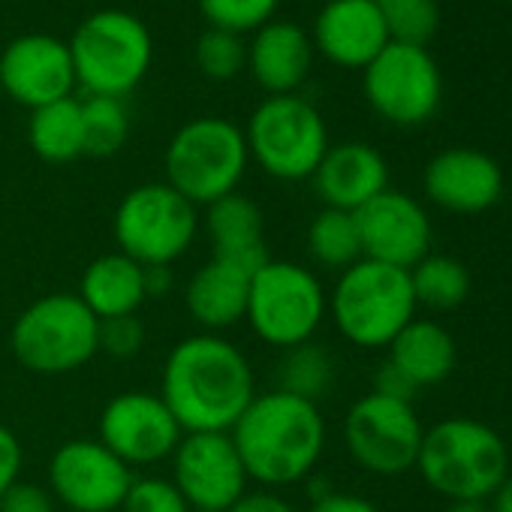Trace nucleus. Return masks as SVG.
I'll use <instances>...</instances> for the list:
<instances>
[{"mask_svg": "<svg viewBox=\"0 0 512 512\" xmlns=\"http://www.w3.org/2000/svg\"><path fill=\"white\" fill-rule=\"evenodd\" d=\"M329 314V296L320 278L290 260H269L250 278L244 320L269 347L290 350L314 341Z\"/></svg>", "mask_w": 512, "mask_h": 512, "instance_id": "obj_8", "label": "nucleus"}, {"mask_svg": "<svg viewBox=\"0 0 512 512\" xmlns=\"http://www.w3.org/2000/svg\"><path fill=\"white\" fill-rule=\"evenodd\" d=\"M196 67L202 70V76L214 79V82H229L235 79L244 64H247V49L241 43L238 34L220 31V28H208L193 49Z\"/></svg>", "mask_w": 512, "mask_h": 512, "instance_id": "obj_32", "label": "nucleus"}, {"mask_svg": "<svg viewBox=\"0 0 512 512\" xmlns=\"http://www.w3.org/2000/svg\"><path fill=\"white\" fill-rule=\"evenodd\" d=\"M326 4H329V0H326Z\"/></svg>", "mask_w": 512, "mask_h": 512, "instance_id": "obj_47", "label": "nucleus"}, {"mask_svg": "<svg viewBox=\"0 0 512 512\" xmlns=\"http://www.w3.org/2000/svg\"><path fill=\"white\" fill-rule=\"evenodd\" d=\"M503 4H512V0H503Z\"/></svg>", "mask_w": 512, "mask_h": 512, "instance_id": "obj_46", "label": "nucleus"}, {"mask_svg": "<svg viewBox=\"0 0 512 512\" xmlns=\"http://www.w3.org/2000/svg\"><path fill=\"white\" fill-rule=\"evenodd\" d=\"M386 350H389V362L416 389L443 383L458 362V347L452 332L434 320H410Z\"/></svg>", "mask_w": 512, "mask_h": 512, "instance_id": "obj_25", "label": "nucleus"}, {"mask_svg": "<svg viewBox=\"0 0 512 512\" xmlns=\"http://www.w3.org/2000/svg\"><path fill=\"white\" fill-rule=\"evenodd\" d=\"M335 383V359L323 344L305 341L299 347L284 350L281 368H278V389L290 392L305 401H320L329 395Z\"/></svg>", "mask_w": 512, "mask_h": 512, "instance_id": "obj_29", "label": "nucleus"}, {"mask_svg": "<svg viewBox=\"0 0 512 512\" xmlns=\"http://www.w3.org/2000/svg\"><path fill=\"white\" fill-rule=\"evenodd\" d=\"M184 437L178 419L151 392H121L100 413V443L115 452L130 470L172 458Z\"/></svg>", "mask_w": 512, "mask_h": 512, "instance_id": "obj_15", "label": "nucleus"}, {"mask_svg": "<svg viewBox=\"0 0 512 512\" xmlns=\"http://www.w3.org/2000/svg\"><path fill=\"white\" fill-rule=\"evenodd\" d=\"M205 232L214 260L229 263L247 272L250 278L272 260L266 244L263 208L238 190L205 205Z\"/></svg>", "mask_w": 512, "mask_h": 512, "instance_id": "obj_21", "label": "nucleus"}, {"mask_svg": "<svg viewBox=\"0 0 512 512\" xmlns=\"http://www.w3.org/2000/svg\"><path fill=\"white\" fill-rule=\"evenodd\" d=\"M389 40L425 46L440 28V4L437 0H374Z\"/></svg>", "mask_w": 512, "mask_h": 512, "instance_id": "obj_31", "label": "nucleus"}, {"mask_svg": "<svg viewBox=\"0 0 512 512\" xmlns=\"http://www.w3.org/2000/svg\"><path fill=\"white\" fill-rule=\"evenodd\" d=\"M226 512H296V506L272 488H247Z\"/></svg>", "mask_w": 512, "mask_h": 512, "instance_id": "obj_39", "label": "nucleus"}, {"mask_svg": "<svg viewBox=\"0 0 512 512\" xmlns=\"http://www.w3.org/2000/svg\"><path fill=\"white\" fill-rule=\"evenodd\" d=\"M308 256L329 272H344L350 266H356L362 256V238H359V223L356 214L350 211H338V208H323L320 214H314V220L308 223Z\"/></svg>", "mask_w": 512, "mask_h": 512, "instance_id": "obj_27", "label": "nucleus"}, {"mask_svg": "<svg viewBox=\"0 0 512 512\" xmlns=\"http://www.w3.org/2000/svg\"><path fill=\"white\" fill-rule=\"evenodd\" d=\"M308 512H380V509L368 497L344 494V491H329L326 497L314 500Z\"/></svg>", "mask_w": 512, "mask_h": 512, "instance_id": "obj_40", "label": "nucleus"}, {"mask_svg": "<svg viewBox=\"0 0 512 512\" xmlns=\"http://www.w3.org/2000/svg\"><path fill=\"white\" fill-rule=\"evenodd\" d=\"M250 482L284 488L308 479L326 449L329 431L320 404L272 389L256 392L229 431Z\"/></svg>", "mask_w": 512, "mask_h": 512, "instance_id": "obj_2", "label": "nucleus"}, {"mask_svg": "<svg viewBox=\"0 0 512 512\" xmlns=\"http://www.w3.org/2000/svg\"><path fill=\"white\" fill-rule=\"evenodd\" d=\"M314 43L293 22H269L247 49V67L269 97L296 94L311 73Z\"/></svg>", "mask_w": 512, "mask_h": 512, "instance_id": "obj_22", "label": "nucleus"}, {"mask_svg": "<svg viewBox=\"0 0 512 512\" xmlns=\"http://www.w3.org/2000/svg\"><path fill=\"white\" fill-rule=\"evenodd\" d=\"M82 133L88 157H115L130 136V115L115 97H88L82 103Z\"/></svg>", "mask_w": 512, "mask_h": 512, "instance_id": "obj_30", "label": "nucleus"}, {"mask_svg": "<svg viewBox=\"0 0 512 512\" xmlns=\"http://www.w3.org/2000/svg\"><path fill=\"white\" fill-rule=\"evenodd\" d=\"M247 154L278 181H305L329 151V130L317 106L299 94L266 97L244 130Z\"/></svg>", "mask_w": 512, "mask_h": 512, "instance_id": "obj_10", "label": "nucleus"}, {"mask_svg": "<svg viewBox=\"0 0 512 512\" xmlns=\"http://www.w3.org/2000/svg\"><path fill=\"white\" fill-rule=\"evenodd\" d=\"M22 461H25L22 440L16 437L13 428L0 425V497L7 494L10 485L19 482V476H22Z\"/></svg>", "mask_w": 512, "mask_h": 512, "instance_id": "obj_37", "label": "nucleus"}, {"mask_svg": "<svg viewBox=\"0 0 512 512\" xmlns=\"http://www.w3.org/2000/svg\"><path fill=\"white\" fill-rule=\"evenodd\" d=\"M416 308L410 272L374 260H359L344 269L329 296L335 329L362 350L389 347L395 335L416 320Z\"/></svg>", "mask_w": 512, "mask_h": 512, "instance_id": "obj_4", "label": "nucleus"}, {"mask_svg": "<svg viewBox=\"0 0 512 512\" xmlns=\"http://www.w3.org/2000/svg\"><path fill=\"white\" fill-rule=\"evenodd\" d=\"M157 395L184 434L232 431L256 398V377L247 356L232 341L202 332L169 350Z\"/></svg>", "mask_w": 512, "mask_h": 512, "instance_id": "obj_1", "label": "nucleus"}, {"mask_svg": "<svg viewBox=\"0 0 512 512\" xmlns=\"http://www.w3.org/2000/svg\"><path fill=\"white\" fill-rule=\"evenodd\" d=\"M70 46L76 82L91 97L124 100L148 73L154 43L145 22L127 10H100L88 16Z\"/></svg>", "mask_w": 512, "mask_h": 512, "instance_id": "obj_6", "label": "nucleus"}, {"mask_svg": "<svg viewBox=\"0 0 512 512\" xmlns=\"http://www.w3.org/2000/svg\"><path fill=\"white\" fill-rule=\"evenodd\" d=\"M175 284V275H172V266H145V293L148 299H160L172 290Z\"/></svg>", "mask_w": 512, "mask_h": 512, "instance_id": "obj_41", "label": "nucleus"}, {"mask_svg": "<svg viewBox=\"0 0 512 512\" xmlns=\"http://www.w3.org/2000/svg\"><path fill=\"white\" fill-rule=\"evenodd\" d=\"M79 299L97 320L139 314V308L148 302L145 266H139L118 250L103 253L88 263L79 284Z\"/></svg>", "mask_w": 512, "mask_h": 512, "instance_id": "obj_24", "label": "nucleus"}, {"mask_svg": "<svg viewBox=\"0 0 512 512\" xmlns=\"http://www.w3.org/2000/svg\"><path fill=\"white\" fill-rule=\"evenodd\" d=\"M0 100H4V88H0Z\"/></svg>", "mask_w": 512, "mask_h": 512, "instance_id": "obj_45", "label": "nucleus"}, {"mask_svg": "<svg viewBox=\"0 0 512 512\" xmlns=\"http://www.w3.org/2000/svg\"><path fill=\"white\" fill-rule=\"evenodd\" d=\"M0 512H55V497L49 488L19 479L0 497Z\"/></svg>", "mask_w": 512, "mask_h": 512, "instance_id": "obj_36", "label": "nucleus"}, {"mask_svg": "<svg viewBox=\"0 0 512 512\" xmlns=\"http://www.w3.org/2000/svg\"><path fill=\"white\" fill-rule=\"evenodd\" d=\"M190 512H208V509H190Z\"/></svg>", "mask_w": 512, "mask_h": 512, "instance_id": "obj_44", "label": "nucleus"}, {"mask_svg": "<svg viewBox=\"0 0 512 512\" xmlns=\"http://www.w3.org/2000/svg\"><path fill=\"white\" fill-rule=\"evenodd\" d=\"M0 88L31 112L73 97L76 70L70 46L49 34L16 37L0 55Z\"/></svg>", "mask_w": 512, "mask_h": 512, "instance_id": "obj_17", "label": "nucleus"}, {"mask_svg": "<svg viewBox=\"0 0 512 512\" xmlns=\"http://www.w3.org/2000/svg\"><path fill=\"white\" fill-rule=\"evenodd\" d=\"M425 428L407 401L377 392L362 395L344 419V443L350 458L377 476H398L416 467Z\"/></svg>", "mask_w": 512, "mask_h": 512, "instance_id": "obj_12", "label": "nucleus"}, {"mask_svg": "<svg viewBox=\"0 0 512 512\" xmlns=\"http://www.w3.org/2000/svg\"><path fill=\"white\" fill-rule=\"evenodd\" d=\"M172 482L190 509L226 512L250 479L229 431H196L184 434L172 452Z\"/></svg>", "mask_w": 512, "mask_h": 512, "instance_id": "obj_14", "label": "nucleus"}, {"mask_svg": "<svg viewBox=\"0 0 512 512\" xmlns=\"http://www.w3.org/2000/svg\"><path fill=\"white\" fill-rule=\"evenodd\" d=\"M247 293H250V275L211 256V260L202 269H196V275L187 281L184 308L196 326L217 335L244 320Z\"/></svg>", "mask_w": 512, "mask_h": 512, "instance_id": "obj_23", "label": "nucleus"}, {"mask_svg": "<svg viewBox=\"0 0 512 512\" xmlns=\"http://www.w3.org/2000/svg\"><path fill=\"white\" fill-rule=\"evenodd\" d=\"M410 284L416 305L428 311H455L473 290L467 266L446 253H428L425 260H419L410 269Z\"/></svg>", "mask_w": 512, "mask_h": 512, "instance_id": "obj_28", "label": "nucleus"}, {"mask_svg": "<svg viewBox=\"0 0 512 512\" xmlns=\"http://www.w3.org/2000/svg\"><path fill=\"white\" fill-rule=\"evenodd\" d=\"M446 512H491L485 500H452Z\"/></svg>", "mask_w": 512, "mask_h": 512, "instance_id": "obj_43", "label": "nucleus"}, {"mask_svg": "<svg viewBox=\"0 0 512 512\" xmlns=\"http://www.w3.org/2000/svg\"><path fill=\"white\" fill-rule=\"evenodd\" d=\"M356 223L365 260L410 272L431 253V220L425 208L401 190L389 187L374 196L356 211Z\"/></svg>", "mask_w": 512, "mask_h": 512, "instance_id": "obj_16", "label": "nucleus"}, {"mask_svg": "<svg viewBox=\"0 0 512 512\" xmlns=\"http://www.w3.org/2000/svg\"><path fill=\"white\" fill-rule=\"evenodd\" d=\"M416 470L449 500H488L509 476V449L491 425L455 416L425 431Z\"/></svg>", "mask_w": 512, "mask_h": 512, "instance_id": "obj_3", "label": "nucleus"}, {"mask_svg": "<svg viewBox=\"0 0 512 512\" xmlns=\"http://www.w3.org/2000/svg\"><path fill=\"white\" fill-rule=\"evenodd\" d=\"M323 58L344 70H365L392 40L374 0H329L311 40Z\"/></svg>", "mask_w": 512, "mask_h": 512, "instance_id": "obj_19", "label": "nucleus"}, {"mask_svg": "<svg viewBox=\"0 0 512 512\" xmlns=\"http://www.w3.org/2000/svg\"><path fill=\"white\" fill-rule=\"evenodd\" d=\"M368 106L395 127L431 121L443 100V76L425 46L389 43L365 67Z\"/></svg>", "mask_w": 512, "mask_h": 512, "instance_id": "obj_11", "label": "nucleus"}, {"mask_svg": "<svg viewBox=\"0 0 512 512\" xmlns=\"http://www.w3.org/2000/svg\"><path fill=\"white\" fill-rule=\"evenodd\" d=\"M133 482V470L97 437H76L49 461V491L70 512H115Z\"/></svg>", "mask_w": 512, "mask_h": 512, "instance_id": "obj_13", "label": "nucleus"}, {"mask_svg": "<svg viewBox=\"0 0 512 512\" xmlns=\"http://www.w3.org/2000/svg\"><path fill=\"white\" fill-rule=\"evenodd\" d=\"M281 0H199V10L208 19V28H220L229 34L260 31L272 22Z\"/></svg>", "mask_w": 512, "mask_h": 512, "instance_id": "obj_33", "label": "nucleus"}, {"mask_svg": "<svg viewBox=\"0 0 512 512\" xmlns=\"http://www.w3.org/2000/svg\"><path fill=\"white\" fill-rule=\"evenodd\" d=\"M244 130L226 118H193L169 142L163 169L166 184L175 187L187 202L211 205L238 190L247 169Z\"/></svg>", "mask_w": 512, "mask_h": 512, "instance_id": "obj_7", "label": "nucleus"}, {"mask_svg": "<svg viewBox=\"0 0 512 512\" xmlns=\"http://www.w3.org/2000/svg\"><path fill=\"white\" fill-rule=\"evenodd\" d=\"M422 187L443 211L482 214L503 196V169L479 148H446L428 160Z\"/></svg>", "mask_w": 512, "mask_h": 512, "instance_id": "obj_18", "label": "nucleus"}, {"mask_svg": "<svg viewBox=\"0 0 512 512\" xmlns=\"http://www.w3.org/2000/svg\"><path fill=\"white\" fill-rule=\"evenodd\" d=\"M488 506H491V512H512V473L497 485Z\"/></svg>", "mask_w": 512, "mask_h": 512, "instance_id": "obj_42", "label": "nucleus"}, {"mask_svg": "<svg viewBox=\"0 0 512 512\" xmlns=\"http://www.w3.org/2000/svg\"><path fill=\"white\" fill-rule=\"evenodd\" d=\"M371 392H377V395H386V398H395V401H407V404H413V398H416V386L386 359L377 371H374V389Z\"/></svg>", "mask_w": 512, "mask_h": 512, "instance_id": "obj_38", "label": "nucleus"}, {"mask_svg": "<svg viewBox=\"0 0 512 512\" xmlns=\"http://www.w3.org/2000/svg\"><path fill=\"white\" fill-rule=\"evenodd\" d=\"M121 512H190L184 494L172 479L163 476H133Z\"/></svg>", "mask_w": 512, "mask_h": 512, "instance_id": "obj_34", "label": "nucleus"}, {"mask_svg": "<svg viewBox=\"0 0 512 512\" xmlns=\"http://www.w3.org/2000/svg\"><path fill=\"white\" fill-rule=\"evenodd\" d=\"M145 347V323L139 314L100 320V353L109 359H133Z\"/></svg>", "mask_w": 512, "mask_h": 512, "instance_id": "obj_35", "label": "nucleus"}, {"mask_svg": "<svg viewBox=\"0 0 512 512\" xmlns=\"http://www.w3.org/2000/svg\"><path fill=\"white\" fill-rule=\"evenodd\" d=\"M314 178V190L326 208L356 214L374 196L389 190V166L374 145L341 142L329 145Z\"/></svg>", "mask_w": 512, "mask_h": 512, "instance_id": "obj_20", "label": "nucleus"}, {"mask_svg": "<svg viewBox=\"0 0 512 512\" xmlns=\"http://www.w3.org/2000/svg\"><path fill=\"white\" fill-rule=\"evenodd\" d=\"M112 232L118 253L139 266H172L193 247L199 232L196 205L166 181L133 187L115 208Z\"/></svg>", "mask_w": 512, "mask_h": 512, "instance_id": "obj_9", "label": "nucleus"}, {"mask_svg": "<svg viewBox=\"0 0 512 512\" xmlns=\"http://www.w3.org/2000/svg\"><path fill=\"white\" fill-rule=\"evenodd\" d=\"M28 142L34 154L46 163H73L85 157L82 103L64 97L34 109L28 121Z\"/></svg>", "mask_w": 512, "mask_h": 512, "instance_id": "obj_26", "label": "nucleus"}, {"mask_svg": "<svg viewBox=\"0 0 512 512\" xmlns=\"http://www.w3.org/2000/svg\"><path fill=\"white\" fill-rule=\"evenodd\" d=\"M10 347L31 374H73L100 353V320L76 293H52L16 317Z\"/></svg>", "mask_w": 512, "mask_h": 512, "instance_id": "obj_5", "label": "nucleus"}]
</instances>
